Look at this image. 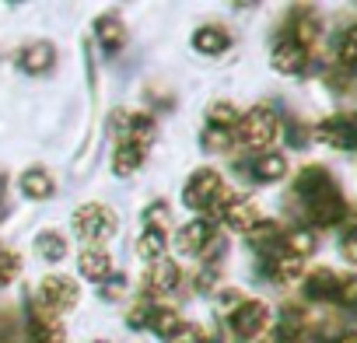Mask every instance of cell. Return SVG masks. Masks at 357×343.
Here are the masks:
<instances>
[{"mask_svg":"<svg viewBox=\"0 0 357 343\" xmlns=\"http://www.w3.org/2000/svg\"><path fill=\"white\" fill-rule=\"evenodd\" d=\"M126 287H130V280H126V273H109V280H102V301H119L123 294H126Z\"/></svg>","mask_w":357,"mask_h":343,"instance_id":"cell-33","label":"cell"},{"mask_svg":"<svg viewBox=\"0 0 357 343\" xmlns=\"http://www.w3.org/2000/svg\"><path fill=\"white\" fill-rule=\"evenodd\" d=\"M270 319H273V312H270L266 301L245 298V301L231 312V329H235V336H242V340H256L263 329H270Z\"/></svg>","mask_w":357,"mask_h":343,"instance_id":"cell-5","label":"cell"},{"mask_svg":"<svg viewBox=\"0 0 357 343\" xmlns=\"http://www.w3.org/2000/svg\"><path fill=\"white\" fill-rule=\"evenodd\" d=\"M77 273H81L84 280H91V284L109 280V273H112V256H109V249H102V245L81 249V256H77Z\"/></svg>","mask_w":357,"mask_h":343,"instance_id":"cell-11","label":"cell"},{"mask_svg":"<svg viewBox=\"0 0 357 343\" xmlns=\"http://www.w3.org/2000/svg\"><path fill=\"white\" fill-rule=\"evenodd\" d=\"M112 123L119 126V133L126 137V144H137L140 151H147L151 144H154V137H158V126H154V119L151 116H144V112H133V116H112Z\"/></svg>","mask_w":357,"mask_h":343,"instance_id":"cell-9","label":"cell"},{"mask_svg":"<svg viewBox=\"0 0 357 343\" xmlns=\"http://www.w3.org/2000/svg\"><path fill=\"white\" fill-rule=\"evenodd\" d=\"M315 137H319L326 147H336V151H347V147L357 144V130H354V123L343 119V116H329V119H322V123L315 126Z\"/></svg>","mask_w":357,"mask_h":343,"instance_id":"cell-10","label":"cell"},{"mask_svg":"<svg viewBox=\"0 0 357 343\" xmlns=\"http://www.w3.org/2000/svg\"><path fill=\"white\" fill-rule=\"evenodd\" d=\"M200 144H204V151L218 154V151H228V147L235 144V133H231V130H218V126H207V130H204V137H200Z\"/></svg>","mask_w":357,"mask_h":343,"instance_id":"cell-31","label":"cell"},{"mask_svg":"<svg viewBox=\"0 0 357 343\" xmlns=\"http://www.w3.org/2000/svg\"><path fill=\"white\" fill-rule=\"evenodd\" d=\"M336 56H340V63H343L347 70H357V25L347 29V32L340 36V43H336Z\"/></svg>","mask_w":357,"mask_h":343,"instance_id":"cell-30","label":"cell"},{"mask_svg":"<svg viewBox=\"0 0 357 343\" xmlns=\"http://www.w3.org/2000/svg\"><path fill=\"white\" fill-rule=\"evenodd\" d=\"M56 63V49L50 46V43H32V46H25L22 49V56H18V67L25 70V74H46L50 67Z\"/></svg>","mask_w":357,"mask_h":343,"instance_id":"cell-20","label":"cell"},{"mask_svg":"<svg viewBox=\"0 0 357 343\" xmlns=\"http://www.w3.org/2000/svg\"><path fill=\"white\" fill-rule=\"evenodd\" d=\"M197 343H225V340H221L218 333H207V329H204V336H200Z\"/></svg>","mask_w":357,"mask_h":343,"instance_id":"cell-41","label":"cell"},{"mask_svg":"<svg viewBox=\"0 0 357 343\" xmlns=\"http://www.w3.org/2000/svg\"><path fill=\"white\" fill-rule=\"evenodd\" d=\"M95 36H98V43H102L109 53H119V49L126 46V25H123L116 15H102V18L95 22Z\"/></svg>","mask_w":357,"mask_h":343,"instance_id":"cell-24","label":"cell"},{"mask_svg":"<svg viewBox=\"0 0 357 343\" xmlns=\"http://www.w3.org/2000/svg\"><path fill=\"white\" fill-rule=\"evenodd\" d=\"M214 280H218V270H214V266H204V273L197 277V287L207 291V287H214Z\"/></svg>","mask_w":357,"mask_h":343,"instance_id":"cell-40","label":"cell"},{"mask_svg":"<svg viewBox=\"0 0 357 343\" xmlns=\"http://www.w3.org/2000/svg\"><path fill=\"white\" fill-rule=\"evenodd\" d=\"M165 249H168L165 231H158V228H144V231H140V238H137V256H140V259L158 263V259H165Z\"/></svg>","mask_w":357,"mask_h":343,"instance_id":"cell-27","label":"cell"},{"mask_svg":"<svg viewBox=\"0 0 357 343\" xmlns=\"http://www.w3.org/2000/svg\"><path fill=\"white\" fill-rule=\"evenodd\" d=\"M242 301H245V298H242V291L225 287V291H218V294H214V312H218V315H231Z\"/></svg>","mask_w":357,"mask_h":343,"instance_id":"cell-34","label":"cell"},{"mask_svg":"<svg viewBox=\"0 0 357 343\" xmlns=\"http://www.w3.org/2000/svg\"><path fill=\"white\" fill-rule=\"evenodd\" d=\"M270 63H273V70L294 77V74H301L308 67V49L301 43H294L291 36H280L273 43V49H270Z\"/></svg>","mask_w":357,"mask_h":343,"instance_id":"cell-7","label":"cell"},{"mask_svg":"<svg viewBox=\"0 0 357 343\" xmlns=\"http://www.w3.org/2000/svg\"><path fill=\"white\" fill-rule=\"evenodd\" d=\"M340 252H343V259H347V263H357V228L343 238V249H340Z\"/></svg>","mask_w":357,"mask_h":343,"instance_id":"cell-39","label":"cell"},{"mask_svg":"<svg viewBox=\"0 0 357 343\" xmlns=\"http://www.w3.org/2000/svg\"><path fill=\"white\" fill-rule=\"evenodd\" d=\"M151 312H154V305H151V301H137V305L130 308L126 322H130L133 329H147V322H151Z\"/></svg>","mask_w":357,"mask_h":343,"instance_id":"cell-36","label":"cell"},{"mask_svg":"<svg viewBox=\"0 0 357 343\" xmlns=\"http://www.w3.org/2000/svg\"><path fill=\"white\" fill-rule=\"evenodd\" d=\"M18 273H22V256L11 252V249H0V287L15 284Z\"/></svg>","mask_w":357,"mask_h":343,"instance_id":"cell-32","label":"cell"},{"mask_svg":"<svg viewBox=\"0 0 357 343\" xmlns=\"http://www.w3.org/2000/svg\"><path fill=\"white\" fill-rule=\"evenodd\" d=\"M301 266H305V259H298V256H291L284 249L266 256V273H270L273 284H294L301 277Z\"/></svg>","mask_w":357,"mask_h":343,"instance_id":"cell-16","label":"cell"},{"mask_svg":"<svg viewBox=\"0 0 357 343\" xmlns=\"http://www.w3.org/2000/svg\"><path fill=\"white\" fill-rule=\"evenodd\" d=\"M221 190H225L221 172H214V168H197L193 176L186 179V186H183V204H186L190 211H207Z\"/></svg>","mask_w":357,"mask_h":343,"instance_id":"cell-4","label":"cell"},{"mask_svg":"<svg viewBox=\"0 0 357 343\" xmlns=\"http://www.w3.org/2000/svg\"><path fill=\"white\" fill-rule=\"evenodd\" d=\"M228 46H231V36H228V29H221V25H204V29L193 32V49H197L200 56H221Z\"/></svg>","mask_w":357,"mask_h":343,"instance_id":"cell-18","label":"cell"},{"mask_svg":"<svg viewBox=\"0 0 357 343\" xmlns=\"http://www.w3.org/2000/svg\"><path fill=\"white\" fill-rule=\"evenodd\" d=\"M211 235H214L211 221H190V224H183L175 231V249L183 256H200L204 245L211 242Z\"/></svg>","mask_w":357,"mask_h":343,"instance_id":"cell-13","label":"cell"},{"mask_svg":"<svg viewBox=\"0 0 357 343\" xmlns=\"http://www.w3.org/2000/svg\"><path fill=\"white\" fill-rule=\"evenodd\" d=\"M238 109L231 105V102H211L207 105V123L211 126H218V130H235L238 126Z\"/></svg>","mask_w":357,"mask_h":343,"instance_id":"cell-28","label":"cell"},{"mask_svg":"<svg viewBox=\"0 0 357 343\" xmlns=\"http://www.w3.org/2000/svg\"><path fill=\"white\" fill-rule=\"evenodd\" d=\"M305 207H308L312 224H319V228H333V224H340L347 218V204H343V197H340L336 186L326 190V193H319V197H312V200H305Z\"/></svg>","mask_w":357,"mask_h":343,"instance_id":"cell-6","label":"cell"},{"mask_svg":"<svg viewBox=\"0 0 357 343\" xmlns=\"http://www.w3.org/2000/svg\"><path fill=\"white\" fill-rule=\"evenodd\" d=\"M144 284H147V294L165 298V294H172L178 284H183V266H178L175 259H158V263H151Z\"/></svg>","mask_w":357,"mask_h":343,"instance_id":"cell-8","label":"cell"},{"mask_svg":"<svg viewBox=\"0 0 357 343\" xmlns=\"http://www.w3.org/2000/svg\"><path fill=\"white\" fill-rule=\"evenodd\" d=\"M29 333H32V340H36V343H63V340H67V333H63V322H60V319H53L50 312H43L39 305L32 308Z\"/></svg>","mask_w":357,"mask_h":343,"instance_id":"cell-17","label":"cell"},{"mask_svg":"<svg viewBox=\"0 0 357 343\" xmlns=\"http://www.w3.org/2000/svg\"><path fill=\"white\" fill-rule=\"evenodd\" d=\"M183 326H186V319L178 315L175 308H154V312H151V322H147V329H151L158 340H165V343H172Z\"/></svg>","mask_w":357,"mask_h":343,"instance_id":"cell-22","label":"cell"},{"mask_svg":"<svg viewBox=\"0 0 357 343\" xmlns=\"http://www.w3.org/2000/svg\"><path fill=\"white\" fill-rule=\"evenodd\" d=\"M70 224H74V231H77L81 238H88V242H105V238H112V235L119 231L116 211L105 207V204H84V207H77L74 218H70Z\"/></svg>","mask_w":357,"mask_h":343,"instance_id":"cell-3","label":"cell"},{"mask_svg":"<svg viewBox=\"0 0 357 343\" xmlns=\"http://www.w3.org/2000/svg\"><path fill=\"white\" fill-rule=\"evenodd\" d=\"M336 301H340V305H357V273L340 280V294H336Z\"/></svg>","mask_w":357,"mask_h":343,"instance_id":"cell-37","label":"cell"},{"mask_svg":"<svg viewBox=\"0 0 357 343\" xmlns=\"http://www.w3.org/2000/svg\"><path fill=\"white\" fill-rule=\"evenodd\" d=\"M340 273H333L329 266H319V270H312L308 277H305V294L312 298V301H336V294H340Z\"/></svg>","mask_w":357,"mask_h":343,"instance_id":"cell-15","label":"cell"},{"mask_svg":"<svg viewBox=\"0 0 357 343\" xmlns=\"http://www.w3.org/2000/svg\"><path fill=\"white\" fill-rule=\"evenodd\" d=\"M336 343H357V333H343V336H336Z\"/></svg>","mask_w":357,"mask_h":343,"instance_id":"cell-42","label":"cell"},{"mask_svg":"<svg viewBox=\"0 0 357 343\" xmlns=\"http://www.w3.org/2000/svg\"><path fill=\"white\" fill-rule=\"evenodd\" d=\"M287 176V158L284 154H259L252 161V179L256 183H280Z\"/></svg>","mask_w":357,"mask_h":343,"instance_id":"cell-25","label":"cell"},{"mask_svg":"<svg viewBox=\"0 0 357 343\" xmlns=\"http://www.w3.org/2000/svg\"><path fill=\"white\" fill-rule=\"evenodd\" d=\"M221 221L231 228V231H238V235H249L259 221H263V214H259V207L252 204V200H245V197H235L231 200V207L221 214Z\"/></svg>","mask_w":357,"mask_h":343,"instance_id":"cell-12","label":"cell"},{"mask_svg":"<svg viewBox=\"0 0 357 343\" xmlns=\"http://www.w3.org/2000/svg\"><path fill=\"white\" fill-rule=\"evenodd\" d=\"M336 183H333V176L322 168V165H308L301 176L294 179V193L298 197H305V200H312V197H319V193H326V190H333Z\"/></svg>","mask_w":357,"mask_h":343,"instance_id":"cell-19","label":"cell"},{"mask_svg":"<svg viewBox=\"0 0 357 343\" xmlns=\"http://www.w3.org/2000/svg\"><path fill=\"white\" fill-rule=\"evenodd\" d=\"M18 190H22L25 200H50L56 193V179L46 168H25L18 176Z\"/></svg>","mask_w":357,"mask_h":343,"instance_id":"cell-14","label":"cell"},{"mask_svg":"<svg viewBox=\"0 0 357 343\" xmlns=\"http://www.w3.org/2000/svg\"><path fill=\"white\" fill-rule=\"evenodd\" d=\"M280 137V116L270 109V105H256V109H249L242 119H238V137L235 140H242L245 147H270L273 140Z\"/></svg>","mask_w":357,"mask_h":343,"instance_id":"cell-2","label":"cell"},{"mask_svg":"<svg viewBox=\"0 0 357 343\" xmlns=\"http://www.w3.org/2000/svg\"><path fill=\"white\" fill-rule=\"evenodd\" d=\"M284 252H291V256H298V259L312 256V252H315V231H308V228L291 231V235L284 238Z\"/></svg>","mask_w":357,"mask_h":343,"instance_id":"cell-29","label":"cell"},{"mask_svg":"<svg viewBox=\"0 0 357 343\" xmlns=\"http://www.w3.org/2000/svg\"><path fill=\"white\" fill-rule=\"evenodd\" d=\"M144 158H147V151H140L137 144H119L116 147V154H112V172L119 179H130V176H137L140 172V165H144Z\"/></svg>","mask_w":357,"mask_h":343,"instance_id":"cell-23","label":"cell"},{"mask_svg":"<svg viewBox=\"0 0 357 343\" xmlns=\"http://www.w3.org/2000/svg\"><path fill=\"white\" fill-rule=\"evenodd\" d=\"M301 333H305V315H301L298 308H284L280 319H277V333H273V340H277V343H298Z\"/></svg>","mask_w":357,"mask_h":343,"instance_id":"cell-26","label":"cell"},{"mask_svg":"<svg viewBox=\"0 0 357 343\" xmlns=\"http://www.w3.org/2000/svg\"><path fill=\"white\" fill-rule=\"evenodd\" d=\"M0 186H4V179H0Z\"/></svg>","mask_w":357,"mask_h":343,"instance_id":"cell-44","label":"cell"},{"mask_svg":"<svg viewBox=\"0 0 357 343\" xmlns=\"http://www.w3.org/2000/svg\"><path fill=\"white\" fill-rule=\"evenodd\" d=\"M144 221H147V228L165 231V228H168V204H165V200H154V204L144 211Z\"/></svg>","mask_w":357,"mask_h":343,"instance_id":"cell-35","label":"cell"},{"mask_svg":"<svg viewBox=\"0 0 357 343\" xmlns=\"http://www.w3.org/2000/svg\"><path fill=\"white\" fill-rule=\"evenodd\" d=\"M36 252H39L46 263H63L67 252H70V242H67L63 231H56V228H43V231L36 235Z\"/></svg>","mask_w":357,"mask_h":343,"instance_id":"cell-21","label":"cell"},{"mask_svg":"<svg viewBox=\"0 0 357 343\" xmlns=\"http://www.w3.org/2000/svg\"><path fill=\"white\" fill-rule=\"evenodd\" d=\"M91 343H112V340H91Z\"/></svg>","mask_w":357,"mask_h":343,"instance_id":"cell-43","label":"cell"},{"mask_svg":"<svg viewBox=\"0 0 357 343\" xmlns=\"http://www.w3.org/2000/svg\"><path fill=\"white\" fill-rule=\"evenodd\" d=\"M204 336V326H197V322H186L183 329H178V336L172 340V343H197Z\"/></svg>","mask_w":357,"mask_h":343,"instance_id":"cell-38","label":"cell"},{"mask_svg":"<svg viewBox=\"0 0 357 343\" xmlns=\"http://www.w3.org/2000/svg\"><path fill=\"white\" fill-rule=\"evenodd\" d=\"M77 301H81L77 280H70V277H63V273H50V277H43V284H39V291H36V305H39L43 312H50L53 319L74 312Z\"/></svg>","mask_w":357,"mask_h":343,"instance_id":"cell-1","label":"cell"}]
</instances>
